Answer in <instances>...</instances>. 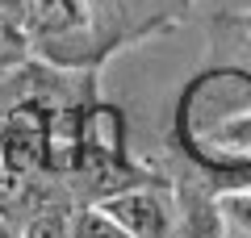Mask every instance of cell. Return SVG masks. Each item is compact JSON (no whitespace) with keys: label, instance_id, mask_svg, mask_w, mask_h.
Masks as SVG:
<instances>
[{"label":"cell","instance_id":"obj_1","mask_svg":"<svg viewBox=\"0 0 251 238\" xmlns=\"http://www.w3.org/2000/svg\"><path fill=\"white\" fill-rule=\"evenodd\" d=\"M117 226L126 230L130 238H163L168 234V209H163L159 192L151 188H126V192H113L105 201H97Z\"/></svg>","mask_w":251,"mask_h":238},{"label":"cell","instance_id":"obj_2","mask_svg":"<svg viewBox=\"0 0 251 238\" xmlns=\"http://www.w3.org/2000/svg\"><path fill=\"white\" fill-rule=\"evenodd\" d=\"M29 17H34L38 38H88L92 34V9L88 0H29Z\"/></svg>","mask_w":251,"mask_h":238},{"label":"cell","instance_id":"obj_3","mask_svg":"<svg viewBox=\"0 0 251 238\" xmlns=\"http://www.w3.org/2000/svg\"><path fill=\"white\" fill-rule=\"evenodd\" d=\"M21 238H72V209H63V205H38V209H29Z\"/></svg>","mask_w":251,"mask_h":238},{"label":"cell","instance_id":"obj_4","mask_svg":"<svg viewBox=\"0 0 251 238\" xmlns=\"http://www.w3.org/2000/svg\"><path fill=\"white\" fill-rule=\"evenodd\" d=\"M72 238H130L97 201L72 209Z\"/></svg>","mask_w":251,"mask_h":238},{"label":"cell","instance_id":"obj_5","mask_svg":"<svg viewBox=\"0 0 251 238\" xmlns=\"http://www.w3.org/2000/svg\"><path fill=\"white\" fill-rule=\"evenodd\" d=\"M29 54V34L13 13H0V67H13V63H25Z\"/></svg>","mask_w":251,"mask_h":238},{"label":"cell","instance_id":"obj_6","mask_svg":"<svg viewBox=\"0 0 251 238\" xmlns=\"http://www.w3.org/2000/svg\"><path fill=\"white\" fill-rule=\"evenodd\" d=\"M218 213H222L230 226H239V230L251 234V184L247 188H226V192L218 196Z\"/></svg>","mask_w":251,"mask_h":238},{"label":"cell","instance_id":"obj_7","mask_svg":"<svg viewBox=\"0 0 251 238\" xmlns=\"http://www.w3.org/2000/svg\"><path fill=\"white\" fill-rule=\"evenodd\" d=\"M222 142H230V146H247L251 150V117H239L234 125H226L222 134H218Z\"/></svg>","mask_w":251,"mask_h":238},{"label":"cell","instance_id":"obj_8","mask_svg":"<svg viewBox=\"0 0 251 238\" xmlns=\"http://www.w3.org/2000/svg\"><path fill=\"white\" fill-rule=\"evenodd\" d=\"M29 9V0H0V13H21Z\"/></svg>","mask_w":251,"mask_h":238},{"label":"cell","instance_id":"obj_9","mask_svg":"<svg viewBox=\"0 0 251 238\" xmlns=\"http://www.w3.org/2000/svg\"><path fill=\"white\" fill-rule=\"evenodd\" d=\"M247 84H251V75H247Z\"/></svg>","mask_w":251,"mask_h":238},{"label":"cell","instance_id":"obj_10","mask_svg":"<svg viewBox=\"0 0 251 238\" xmlns=\"http://www.w3.org/2000/svg\"><path fill=\"white\" fill-rule=\"evenodd\" d=\"M0 163H4V159H0Z\"/></svg>","mask_w":251,"mask_h":238}]
</instances>
